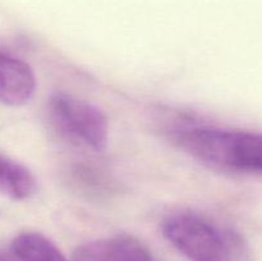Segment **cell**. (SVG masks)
Segmentation results:
<instances>
[{"mask_svg":"<svg viewBox=\"0 0 262 261\" xmlns=\"http://www.w3.org/2000/svg\"><path fill=\"white\" fill-rule=\"evenodd\" d=\"M171 137L193 158L215 168L262 173V133L184 125L173 129Z\"/></svg>","mask_w":262,"mask_h":261,"instance_id":"6da1fadb","label":"cell"},{"mask_svg":"<svg viewBox=\"0 0 262 261\" xmlns=\"http://www.w3.org/2000/svg\"><path fill=\"white\" fill-rule=\"evenodd\" d=\"M161 230L189 261H233L232 247L225 235L201 215L174 212L164 219Z\"/></svg>","mask_w":262,"mask_h":261,"instance_id":"7a4b0ae2","label":"cell"},{"mask_svg":"<svg viewBox=\"0 0 262 261\" xmlns=\"http://www.w3.org/2000/svg\"><path fill=\"white\" fill-rule=\"evenodd\" d=\"M49 112L56 127L69 138L95 151L106 148L109 123L96 105L66 92H54L49 100Z\"/></svg>","mask_w":262,"mask_h":261,"instance_id":"3957f363","label":"cell"},{"mask_svg":"<svg viewBox=\"0 0 262 261\" xmlns=\"http://www.w3.org/2000/svg\"><path fill=\"white\" fill-rule=\"evenodd\" d=\"M73 261H155L152 253L130 235L100 238L79 246Z\"/></svg>","mask_w":262,"mask_h":261,"instance_id":"277c9868","label":"cell"},{"mask_svg":"<svg viewBox=\"0 0 262 261\" xmlns=\"http://www.w3.org/2000/svg\"><path fill=\"white\" fill-rule=\"evenodd\" d=\"M36 78L26 61L0 50V101L19 106L35 94Z\"/></svg>","mask_w":262,"mask_h":261,"instance_id":"5b68a950","label":"cell"},{"mask_svg":"<svg viewBox=\"0 0 262 261\" xmlns=\"http://www.w3.org/2000/svg\"><path fill=\"white\" fill-rule=\"evenodd\" d=\"M36 189L35 177L18 161L0 153V193L12 200H26Z\"/></svg>","mask_w":262,"mask_h":261,"instance_id":"8992f818","label":"cell"},{"mask_svg":"<svg viewBox=\"0 0 262 261\" xmlns=\"http://www.w3.org/2000/svg\"><path fill=\"white\" fill-rule=\"evenodd\" d=\"M12 252L17 261H68L49 238L36 232L18 234L12 242Z\"/></svg>","mask_w":262,"mask_h":261,"instance_id":"52a82bcc","label":"cell"},{"mask_svg":"<svg viewBox=\"0 0 262 261\" xmlns=\"http://www.w3.org/2000/svg\"><path fill=\"white\" fill-rule=\"evenodd\" d=\"M0 261H13V260H12V258L7 257V256H4V255H0Z\"/></svg>","mask_w":262,"mask_h":261,"instance_id":"ba28073f","label":"cell"}]
</instances>
